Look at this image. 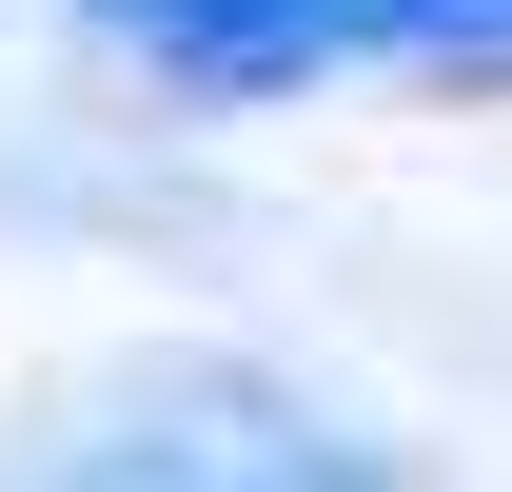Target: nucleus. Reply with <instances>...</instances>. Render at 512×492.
Here are the masks:
<instances>
[{
    "instance_id": "nucleus-2",
    "label": "nucleus",
    "mask_w": 512,
    "mask_h": 492,
    "mask_svg": "<svg viewBox=\"0 0 512 492\" xmlns=\"http://www.w3.org/2000/svg\"><path fill=\"white\" fill-rule=\"evenodd\" d=\"M316 60H434V79H512V0H316Z\"/></svg>"
},
{
    "instance_id": "nucleus-1",
    "label": "nucleus",
    "mask_w": 512,
    "mask_h": 492,
    "mask_svg": "<svg viewBox=\"0 0 512 492\" xmlns=\"http://www.w3.org/2000/svg\"><path fill=\"white\" fill-rule=\"evenodd\" d=\"M158 414L178 433H79V453H40L20 492H375L296 394H256V374H158Z\"/></svg>"
}]
</instances>
